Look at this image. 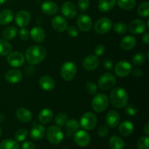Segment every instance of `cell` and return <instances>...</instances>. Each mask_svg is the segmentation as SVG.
Wrapping results in <instances>:
<instances>
[{
  "mask_svg": "<svg viewBox=\"0 0 149 149\" xmlns=\"http://www.w3.org/2000/svg\"><path fill=\"white\" fill-rule=\"evenodd\" d=\"M109 144L111 149H123L125 146L123 140L117 135H113L111 137Z\"/></svg>",
  "mask_w": 149,
  "mask_h": 149,
  "instance_id": "f546056e",
  "label": "cell"
},
{
  "mask_svg": "<svg viewBox=\"0 0 149 149\" xmlns=\"http://www.w3.org/2000/svg\"><path fill=\"white\" fill-rule=\"evenodd\" d=\"M144 132L146 133V135L148 136L149 135V123H146V125H145V127H144Z\"/></svg>",
  "mask_w": 149,
  "mask_h": 149,
  "instance_id": "db71d44e",
  "label": "cell"
},
{
  "mask_svg": "<svg viewBox=\"0 0 149 149\" xmlns=\"http://www.w3.org/2000/svg\"><path fill=\"white\" fill-rule=\"evenodd\" d=\"M0 149H20V146L15 140L5 139L0 143Z\"/></svg>",
  "mask_w": 149,
  "mask_h": 149,
  "instance_id": "d6a6232c",
  "label": "cell"
},
{
  "mask_svg": "<svg viewBox=\"0 0 149 149\" xmlns=\"http://www.w3.org/2000/svg\"><path fill=\"white\" fill-rule=\"evenodd\" d=\"M125 113L130 116H134L138 113V109L133 104H127L125 106Z\"/></svg>",
  "mask_w": 149,
  "mask_h": 149,
  "instance_id": "b9f144b4",
  "label": "cell"
},
{
  "mask_svg": "<svg viewBox=\"0 0 149 149\" xmlns=\"http://www.w3.org/2000/svg\"><path fill=\"white\" fill-rule=\"evenodd\" d=\"M78 28L83 32H87L91 29L93 26V20L91 17L86 14H81L77 19Z\"/></svg>",
  "mask_w": 149,
  "mask_h": 149,
  "instance_id": "7c38bea8",
  "label": "cell"
},
{
  "mask_svg": "<svg viewBox=\"0 0 149 149\" xmlns=\"http://www.w3.org/2000/svg\"><path fill=\"white\" fill-rule=\"evenodd\" d=\"M28 135V130L26 128H20L15 134V138L17 142H23Z\"/></svg>",
  "mask_w": 149,
  "mask_h": 149,
  "instance_id": "74e56055",
  "label": "cell"
},
{
  "mask_svg": "<svg viewBox=\"0 0 149 149\" xmlns=\"http://www.w3.org/2000/svg\"><path fill=\"white\" fill-rule=\"evenodd\" d=\"M137 44V39L134 36H126L120 42V47L125 51H129L133 49Z\"/></svg>",
  "mask_w": 149,
  "mask_h": 149,
  "instance_id": "603a6c76",
  "label": "cell"
},
{
  "mask_svg": "<svg viewBox=\"0 0 149 149\" xmlns=\"http://www.w3.org/2000/svg\"><path fill=\"white\" fill-rule=\"evenodd\" d=\"M23 74L18 69H10L7 71L5 74V79L7 82L11 84H16L22 79Z\"/></svg>",
  "mask_w": 149,
  "mask_h": 149,
  "instance_id": "44dd1931",
  "label": "cell"
},
{
  "mask_svg": "<svg viewBox=\"0 0 149 149\" xmlns=\"http://www.w3.org/2000/svg\"><path fill=\"white\" fill-rule=\"evenodd\" d=\"M137 13L141 17H148L149 15V2L143 1L139 4L137 10Z\"/></svg>",
  "mask_w": 149,
  "mask_h": 149,
  "instance_id": "d590c367",
  "label": "cell"
},
{
  "mask_svg": "<svg viewBox=\"0 0 149 149\" xmlns=\"http://www.w3.org/2000/svg\"><path fill=\"white\" fill-rule=\"evenodd\" d=\"M142 40L143 42H144L146 45H148L149 44V33L148 32H144L143 35L142 36Z\"/></svg>",
  "mask_w": 149,
  "mask_h": 149,
  "instance_id": "f5cc1de1",
  "label": "cell"
},
{
  "mask_svg": "<svg viewBox=\"0 0 149 149\" xmlns=\"http://www.w3.org/2000/svg\"><path fill=\"white\" fill-rule=\"evenodd\" d=\"M46 56V49L41 45H32L29 47L25 53V59L32 65L42 63Z\"/></svg>",
  "mask_w": 149,
  "mask_h": 149,
  "instance_id": "6da1fadb",
  "label": "cell"
},
{
  "mask_svg": "<svg viewBox=\"0 0 149 149\" xmlns=\"http://www.w3.org/2000/svg\"><path fill=\"white\" fill-rule=\"evenodd\" d=\"M22 149H36L34 144L31 141H26L22 145Z\"/></svg>",
  "mask_w": 149,
  "mask_h": 149,
  "instance_id": "f907efd6",
  "label": "cell"
},
{
  "mask_svg": "<svg viewBox=\"0 0 149 149\" xmlns=\"http://www.w3.org/2000/svg\"><path fill=\"white\" fill-rule=\"evenodd\" d=\"M18 34L20 38L21 39V40L23 41L28 40L29 39V37H30V32L25 27L20 29V30L18 32Z\"/></svg>",
  "mask_w": 149,
  "mask_h": 149,
  "instance_id": "f6af8a7d",
  "label": "cell"
},
{
  "mask_svg": "<svg viewBox=\"0 0 149 149\" xmlns=\"http://www.w3.org/2000/svg\"><path fill=\"white\" fill-rule=\"evenodd\" d=\"M7 62L14 68L21 67L25 63V56L20 52H13L7 55Z\"/></svg>",
  "mask_w": 149,
  "mask_h": 149,
  "instance_id": "9c48e42d",
  "label": "cell"
},
{
  "mask_svg": "<svg viewBox=\"0 0 149 149\" xmlns=\"http://www.w3.org/2000/svg\"><path fill=\"white\" fill-rule=\"evenodd\" d=\"M30 36L35 42L42 43L45 41L46 34L45 30L41 26H35L31 30Z\"/></svg>",
  "mask_w": 149,
  "mask_h": 149,
  "instance_id": "7402d4cb",
  "label": "cell"
},
{
  "mask_svg": "<svg viewBox=\"0 0 149 149\" xmlns=\"http://www.w3.org/2000/svg\"><path fill=\"white\" fill-rule=\"evenodd\" d=\"M77 72V66L71 61H65L61 68V76L65 81H71Z\"/></svg>",
  "mask_w": 149,
  "mask_h": 149,
  "instance_id": "277c9868",
  "label": "cell"
},
{
  "mask_svg": "<svg viewBox=\"0 0 149 149\" xmlns=\"http://www.w3.org/2000/svg\"><path fill=\"white\" fill-rule=\"evenodd\" d=\"M112 28L118 34H125L127 31V26L125 23H122V22H118V23H115L114 26Z\"/></svg>",
  "mask_w": 149,
  "mask_h": 149,
  "instance_id": "f35d334b",
  "label": "cell"
},
{
  "mask_svg": "<svg viewBox=\"0 0 149 149\" xmlns=\"http://www.w3.org/2000/svg\"><path fill=\"white\" fill-rule=\"evenodd\" d=\"M62 149H68V148H62Z\"/></svg>",
  "mask_w": 149,
  "mask_h": 149,
  "instance_id": "680465c9",
  "label": "cell"
},
{
  "mask_svg": "<svg viewBox=\"0 0 149 149\" xmlns=\"http://www.w3.org/2000/svg\"><path fill=\"white\" fill-rule=\"evenodd\" d=\"M1 135H2V130H1V127H0V138L1 137Z\"/></svg>",
  "mask_w": 149,
  "mask_h": 149,
  "instance_id": "6f0895ef",
  "label": "cell"
},
{
  "mask_svg": "<svg viewBox=\"0 0 149 149\" xmlns=\"http://www.w3.org/2000/svg\"><path fill=\"white\" fill-rule=\"evenodd\" d=\"M68 121V116L65 113H59L55 117V123L59 127H63Z\"/></svg>",
  "mask_w": 149,
  "mask_h": 149,
  "instance_id": "8d00e7d4",
  "label": "cell"
},
{
  "mask_svg": "<svg viewBox=\"0 0 149 149\" xmlns=\"http://www.w3.org/2000/svg\"><path fill=\"white\" fill-rule=\"evenodd\" d=\"M109 128L107 125H101L97 129V135L100 138H104L109 134Z\"/></svg>",
  "mask_w": 149,
  "mask_h": 149,
  "instance_id": "bcb514c9",
  "label": "cell"
},
{
  "mask_svg": "<svg viewBox=\"0 0 149 149\" xmlns=\"http://www.w3.org/2000/svg\"><path fill=\"white\" fill-rule=\"evenodd\" d=\"M109 99L104 93H97L92 100V108L97 113H102L105 111L109 107Z\"/></svg>",
  "mask_w": 149,
  "mask_h": 149,
  "instance_id": "3957f363",
  "label": "cell"
},
{
  "mask_svg": "<svg viewBox=\"0 0 149 149\" xmlns=\"http://www.w3.org/2000/svg\"><path fill=\"white\" fill-rule=\"evenodd\" d=\"M132 65L126 61H119L115 65V74L119 77H125L129 75L132 71Z\"/></svg>",
  "mask_w": 149,
  "mask_h": 149,
  "instance_id": "30bf717a",
  "label": "cell"
},
{
  "mask_svg": "<svg viewBox=\"0 0 149 149\" xmlns=\"http://www.w3.org/2000/svg\"><path fill=\"white\" fill-rule=\"evenodd\" d=\"M39 85L45 91H51L55 87V81L51 77L47 75L42 76L39 80Z\"/></svg>",
  "mask_w": 149,
  "mask_h": 149,
  "instance_id": "ffe728a7",
  "label": "cell"
},
{
  "mask_svg": "<svg viewBox=\"0 0 149 149\" xmlns=\"http://www.w3.org/2000/svg\"><path fill=\"white\" fill-rule=\"evenodd\" d=\"M17 33H18V31L17 28L12 26L7 27L3 31L2 36L6 40H12L17 36Z\"/></svg>",
  "mask_w": 149,
  "mask_h": 149,
  "instance_id": "1f68e13d",
  "label": "cell"
},
{
  "mask_svg": "<svg viewBox=\"0 0 149 149\" xmlns=\"http://www.w3.org/2000/svg\"><path fill=\"white\" fill-rule=\"evenodd\" d=\"M121 117L119 113L114 110L110 111L106 114V125L109 127L114 128L119 125L120 123Z\"/></svg>",
  "mask_w": 149,
  "mask_h": 149,
  "instance_id": "d6986e66",
  "label": "cell"
},
{
  "mask_svg": "<svg viewBox=\"0 0 149 149\" xmlns=\"http://www.w3.org/2000/svg\"><path fill=\"white\" fill-rule=\"evenodd\" d=\"M66 31L68 35H69L71 37H77L79 35V31L76 26H68L66 29Z\"/></svg>",
  "mask_w": 149,
  "mask_h": 149,
  "instance_id": "7dc6e473",
  "label": "cell"
},
{
  "mask_svg": "<svg viewBox=\"0 0 149 149\" xmlns=\"http://www.w3.org/2000/svg\"><path fill=\"white\" fill-rule=\"evenodd\" d=\"M31 19V14L26 10L19 11L15 15V23L19 27L24 28L29 24Z\"/></svg>",
  "mask_w": 149,
  "mask_h": 149,
  "instance_id": "2e32d148",
  "label": "cell"
},
{
  "mask_svg": "<svg viewBox=\"0 0 149 149\" xmlns=\"http://www.w3.org/2000/svg\"><path fill=\"white\" fill-rule=\"evenodd\" d=\"M116 4V0H99L98 9L102 13L111 11Z\"/></svg>",
  "mask_w": 149,
  "mask_h": 149,
  "instance_id": "f1b7e54d",
  "label": "cell"
},
{
  "mask_svg": "<svg viewBox=\"0 0 149 149\" xmlns=\"http://www.w3.org/2000/svg\"><path fill=\"white\" fill-rule=\"evenodd\" d=\"M103 66L106 68V70H109V71H111L113 68V62L112 60L107 58V59H105L103 61Z\"/></svg>",
  "mask_w": 149,
  "mask_h": 149,
  "instance_id": "681fc988",
  "label": "cell"
},
{
  "mask_svg": "<svg viewBox=\"0 0 149 149\" xmlns=\"http://www.w3.org/2000/svg\"><path fill=\"white\" fill-rule=\"evenodd\" d=\"M61 13L66 18L72 19L77 16V8L71 1H65L61 6Z\"/></svg>",
  "mask_w": 149,
  "mask_h": 149,
  "instance_id": "4fadbf2b",
  "label": "cell"
},
{
  "mask_svg": "<svg viewBox=\"0 0 149 149\" xmlns=\"http://www.w3.org/2000/svg\"><path fill=\"white\" fill-rule=\"evenodd\" d=\"M52 118H53V112L51 109L47 108L42 109L38 115L39 122L43 125L49 124L52 121Z\"/></svg>",
  "mask_w": 149,
  "mask_h": 149,
  "instance_id": "4316f807",
  "label": "cell"
},
{
  "mask_svg": "<svg viewBox=\"0 0 149 149\" xmlns=\"http://www.w3.org/2000/svg\"><path fill=\"white\" fill-rule=\"evenodd\" d=\"M6 1H7V0H0V6L2 5L4 3H5Z\"/></svg>",
  "mask_w": 149,
  "mask_h": 149,
  "instance_id": "9f6ffc18",
  "label": "cell"
},
{
  "mask_svg": "<svg viewBox=\"0 0 149 149\" xmlns=\"http://www.w3.org/2000/svg\"><path fill=\"white\" fill-rule=\"evenodd\" d=\"M41 10L46 15L52 16L58 12V5L53 1H45L41 6Z\"/></svg>",
  "mask_w": 149,
  "mask_h": 149,
  "instance_id": "ac0fdd59",
  "label": "cell"
},
{
  "mask_svg": "<svg viewBox=\"0 0 149 149\" xmlns=\"http://www.w3.org/2000/svg\"><path fill=\"white\" fill-rule=\"evenodd\" d=\"M83 67L88 71L95 70L99 65V59L95 55H90L86 57L82 62Z\"/></svg>",
  "mask_w": 149,
  "mask_h": 149,
  "instance_id": "e0dca14e",
  "label": "cell"
},
{
  "mask_svg": "<svg viewBox=\"0 0 149 149\" xmlns=\"http://www.w3.org/2000/svg\"><path fill=\"white\" fill-rule=\"evenodd\" d=\"M46 135L48 141L54 145L59 144L63 140V132L60 127L52 125L46 130Z\"/></svg>",
  "mask_w": 149,
  "mask_h": 149,
  "instance_id": "5b68a950",
  "label": "cell"
},
{
  "mask_svg": "<svg viewBox=\"0 0 149 149\" xmlns=\"http://www.w3.org/2000/svg\"><path fill=\"white\" fill-rule=\"evenodd\" d=\"M15 116L20 122H23V123H28L31 122L32 119L31 112L26 108H20L17 109L15 112Z\"/></svg>",
  "mask_w": 149,
  "mask_h": 149,
  "instance_id": "484cf974",
  "label": "cell"
},
{
  "mask_svg": "<svg viewBox=\"0 0 149 149\" xmlns=\"http://www.w3.org/2000/svg\"><path fill=\"white\" fill-rule=\"evenodd\" d=\"M148 144V137H141V138L138 140V143H137V147H138V149H149Z\"/></svg>",
  "mask_w": 149,
  "mask_h": 149,
  "instance_id": "60d3db41",
  "label": "cell"
},
{
  "mask_svg": "<svg viewBox=\"0 0 149 149\" xmlns=\"http://www.w3.org/2000/svg\"><path fill=\"white\" fill-rule=\"evenodd\" d=\"M118 6L125 10H130L136 5V0H117Z\"/></svg>",
  "mask_w": 149,
  "mask_h": 149,
  "instance_id": "e575fe53",
  "label": "cell"
},
{
  "mask_svg": "<svg viewBox=\"0 0 149 149\" xmlns=\"http://www.w3.org/2000/svg\"><path fill=\"white\" fill-rule=\"evenodd\" d=\"M106 52V47L103 45H98L95 47V54L96 56H101Z\"/></svg>",
  "mask_w": 149,
  "mask_h": 149,
  "instance_id": "c3c4849f",
  "label": "cell"
},
{
  "mask_svg": "<svg viewBox=\"0 0 149 149\" xmlns=\"http://www.w3.org/2000/svg\"><path fill=\"white\" fill-rule=\"evenodd\" d=\"M131 72H132V75L134 76V77H141L143 76V71L141 69V68H134L133 70H132V71Z\"/></svg>",
  "mask_w": 149,
  "mask_h": 149,
  "instance_id": "816d5d0a",
  "label": "cell"
},
{
  "mask_svg": "<svg viewBox=\"0 0 149 149\" xmlns=\"http://www.w3.org/2000/svg\"><path fill=\"white\" fill-rule=\"evenodd\" d=\"M85 88L87 93L90 95H95L96 94L97 91V87L94 82L93 81H88L86 83Z\"/></svg>",
  "mask_w": 149,
  "mask_h": 149,
  "instance_id": "7bdbcfd3",
  "label": "cell"
},
{
  "mask_svg": "<svg viewBox=\"0 0 149 149\" xmlns=\"http://www.w3.org/2000/svg\"><path fill=\"white\" fill-rule=\"evenodd\" d=\"M66 127V135L67 136H71L74 132H77L79 127V123L75 119H68V122L65 125Z\"/></svg>",
  "mask_w": 149,
  "mask_h": 149,
  "instance_id": "4dcf8cb0",
  "label": "cell"
},
{
  "mask_svg": "<svg viewBox=\"0 0 149 149\" xmlns=\"http://www.w3.org/2000/svg\"><path fill=\"white\" fill-rule=\"evenodd\" d=\"M45 133H46V129L43 125H35L31 130L30 137L31 139L34 140V141H39V140L43 138Z\"/></svg>",
  "mask_w": 149,
  "mask_h": 149,
  "instance_id": "cb8c5ba5",
  "label": "cell"
},
{
  "mask_svg": "<svg viewBox=\"0 0 149 149\" xmlns=\"http://www.w3.org/2000/svg\"><path fill=\"white\" fill-rule=\"evenodd\" d=\"M146 61V56L143 53H137L132 58V64L135 66H140L143 65Z\"/></svg>",
  "mask_w": 149,
  "mask_h": 149,
  "instance_id": "ab89813d",
  "label": "cell"
},
{
  "mask_svg": "<svg viewBox=\"0 0 149 149\" xmlns=\"http://www.w3.org/2000/svg\"><path fill=\"white\" fill-rule=\"evenodd\" d=\"M74 142L80 147H85L90 143V134L85 130H77L74 135Z\"/></svg>",
  "mask_w": 149,
  "mask_h": 149,
  "instance_id": "8fae6325",
  "label": "cell"
},
{
  "mask_svg": "<svg viewBox=\"0 0 149 149\" xmlns=\"http://www.w3.org/2000/svg\"><path fill=\"white\" fill-rule=\"evenodd\" d=\"M119 132L121 135L124 137H127L130 135L134 131V125L131 122L128 120L123 121L119 124Z\"/></svg>",
  "mask_w": 149,
  "mask_h": 149,
  "instance_id": "d4e9b609",
  "label": "cell"
},
{
  "mask_svg": "<svg viewBox=\"0 0 149 149\" xmlns=\"http://www.w3.org/2000/svg\"><path fill=\"white\" fill-rule=\"evenodd\" d=\"M4 116L3 113H0V123H1V122H4Z\"/></svg>",
  "mask_w": 149,
  "mask_h": 149,
  "instance_id": "11a10c76",
  "label": "cell"
},
{
  "mask_svg": "<svg viewBox=\"0 0 149 149\" xmlns=\"http://www.w3.org/2000/svg\"><path fill=\"white\" fill-rule=\"evenodd\" d=\"M113 27V23L109 17H100L95 23L94 30L98 34H105L110 31Z\"/></svg>",
  "mask_w": 149,
  "mask_h": 149,
  "instance_id": "ba28073f",
  "label": "cell"
},
{
  "mask_svg": "<svg viewBox=\"0 0 149 149\" xmlns=\"http://www.w3.org/2000/svg\"><path fill=\"white\" fill-rule=\"evenodd\" d=\"M116 84V77L111 73H105L99 78L97 86L103 90H109L113 88Z\"/></svg>",
  "mask_w": 149,
  "mask_h": 149,
  "instance_id": "52a82bcc",
  "label": "cell"
},
{
  "mask_svg": "<svg viewBox=\"0 0 149 149\" xmlns=\"http://www.w3.org/2000/svg\"><path fill=\"white\" fill-rule=\"evenodd\" d=\"M77 6L81 12L86 11L90 7V0H79Z\"/></svg>",
  "mask_w": 149,
  "mask_h": 149,
  "instance_id": "ee69618b",
  "label": "cell"
},
{
  "mask_svg": "<svg viewBox=\"0 0 149 149\" xmlns=\"http://www.w3.org/2000/svg\"><path fill=\"white\" fill-rule=\"evenodd\" d=\"M129 100L128 93L122 87H115L110 94V102L116 109H123Z\"/></svg>",
  "mask_w": 149,
  "mask_h": 149,
  "instance_id": "7a4b0ae2",
  "label": "cell"
},
{
  "mask_svg": "<svg viewBox=\"0 0 149 149\" xmlns=\"http://www.w3.org/2000/svg\"><path fill=\"white\" fill-rule=\"evenodd\" d=\"M97 119L95 114L92 112H86L81 116L79 125L85 130H92L96 127Z\"/></svg>",
  "mask_w": 149,
  "mask_h": 149,
  "instance_id": "8992f818",
  "label": "cell"
},
{
  "mask_svg": "<svg viewBox=\"0 0 149 149\" xmlns=\"http://www.w3.org/2000/svg\"><path fill=\"white\" fill-rule=\"evenodd\" d=\"M14 18V13L10 9H4L0 12V24L4 26L11 23Z\"/></svg>",
  "mask_w": 149,
  "mask_h": 149,
  "instance_id": "83f0119b",
  "label": "cell"
},
{
  "mask_svg": "<svg viewBox=\"0 0 149 149\" xmlns=\"http://www.w3.org/2000/svg\"><path fill=\"white\" fill-rule=\"evenodd\" d=\"M12 51V46L10 42L6 39H0V55L6 56Z\"/></svg>",
  "mask_w": 149,
  "mask_h": 149,
  "instance_id": "836d02e7",
  "label": "cell"
},
{
  "mask_svg": "<svg viewBox=\"0 0 149 149\" xmlns=\"http://www.w3.org/2000/svg\"><path fill=\"white\" fill-rule=\"evenodd\" d=\"M51 26L55 31L63 32L66 30L68 27V23L63 17L61 15H56L52 17Z\"/></svg>",
  "mask_w": 149,
  "mask_h": 149,
  "instance_id": "9a60e30c",
  "label": "cell"
},
{
  "mask_svg": "<svg viewBox=\"0 0 149 149\" xmlns=\"http://www.w3.org/2000/svg\"><path fill=\"white\" fill-rule=\"evenodd\" d=\"M130 32L133 34H141L146 31L147 26L145 22L141 19H135L129 24L127 28Z\"/></svg>",
  "mask_w": 149,
  "mask_h": 149,
  "instance_id": "5bb4252c",
  "label": "cell"
}]
</instances>
